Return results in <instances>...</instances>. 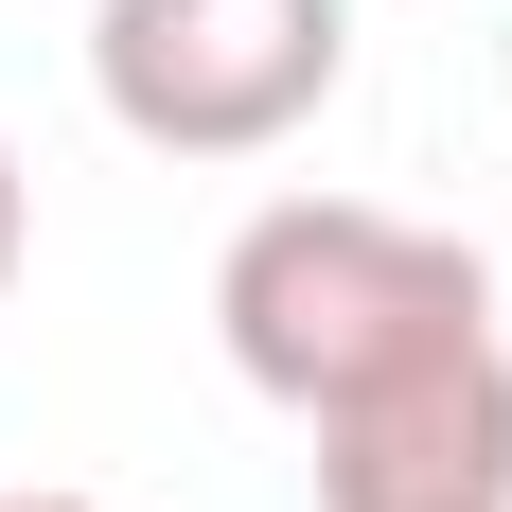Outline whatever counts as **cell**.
Masks as SVG:
<instances>
[{
  "instance_id": "5b68a950",
  "label": "cell",
  "mask_w": 512,
  "mask_h": 512,
  "mask_svg": "<svg viewBox=\"0 0 512 512\" xmlns=\"http://www.w3.org/2000/svg\"><path fill=\"white\" fill-rule=\"evenodd\" d=\"M0 512H106V495H0Z\"/></svg>"
},
{
  "instance_id": "6da1fadb",
  "label": "cell",
  "mask_w": 512,
  "mask_h": 512,
  "mask_svg": "<svg viewBox=\"0 0 512 512\" xmlns=\"http://www.w3.org/2000/svg\"><path fill=\"white\" fill-rule=\"evenodd\" d=\"M212 336L248 371L265 407H371V389H407V371L477 354L495 336V265L460 230H424V212H371V195H265L212 265Z\"/></svg>"
},
{
  "instance_id": "3957f363",
  "label": "cell",
  "mask_w": 512,
  "mask_h": 512,
  "mask_svg": "<svg viewBox=\"0 0 512 512\" xmlns=\"http://www.w3.org/2000/svg\"><path fill=\"white\" fill-rule=\"evenodd\" d=\"M318 512H512V354L477 336V354L336 407L318 424Z\"/></svg>"
},
{
  "instance_id": "7a4b0ae2",
  "label": "cell",
  "mask_w": 512,
  "mask_h": 512,
  "mask_svg": "<svg viewBox=\"0 0 512 512\" xmlns=\"http://www.w3.org/2000/svg\"><path fill=\"white\" fill-rule=\"evenodd\" d=\"M89 89L142 159H265L354 89V0H89Z\"/></svg>"
},
{
  "instance_id": "277c9868",
  "label": "cell",
  "mask_w": 512,
  "mask_h": 512,
  "mask_svg": "<svg viewBox=\"0 0 512 512\" xmlns=\"http://www.w3.org/2000/svg\"><path fill=\"white\" fill-rule=\"evenodd\" d=\"M0 283H18V159H0Z\"/></svg>"
}]
</instances>
